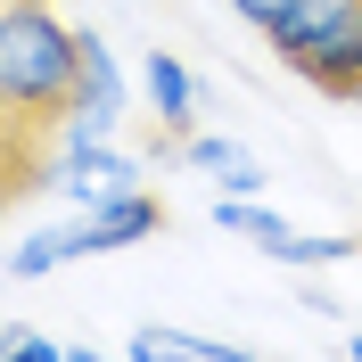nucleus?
I'll return each instance as SVG.
<instances>
[{
  "instance_id": "1",
  "label": "nucleus",
  "mask_w": 362,
  "mask_h": 362,
  "mask_svg": "<svg viewBox=\"0 0 362 362\" xmlns=\"http://www.w3.org/2000/svg\"><path fill=\"white\" fill-rule=\"evenodd\" d=\"M74 99V25L49 0H0V115L49 124Z\"/></svg>"
},
{
  "instance_id": "2",
  "label": "nucleus",
  "mask_w": 362,
  "mask_h": 362,
  "mask_svg": "<svg viewBox=\"0 0 362 362\" xmlns=\"http://www.w3.org/2000/svg\"><path fill=\"white\" fill-rule=\"evenodd\" d=\"M33 189H58V198H74V206H99V198H115V189H140V165L124 157V148H107V140H90V132H66L58 157L33 165Z\"/></svg>"
},
{
  "instance_id": "3",
  "label": "nucleus",
  "mask_w": 362,
  "mask_h": 362,
  "mask_svg": "<svg viewBox=\"0 0 362 362\" xmlns=\"http://www.w3.org/2000/svg\"><path fill=\"white\" fill-rule=\"evenodd\" d=\"M58 124L66 132H90V140H107L124 124V66H115V49L90 25H74V99H66Z\"/></svg>"
},
{
  "instance_id": "4",
  "label": "nucleus",
  "mask_w": 362,
  "mask_h": 362,
  "mask_svg": "<svg viewBox=\"0 0 362 362\" xmlns=\"http://www.w3.org/2000/svg\"><path fill=\"white\" fill-rule=\"evenodd\" d=\"M288 74H305V83L329 90V99H346V90H354V74H362V0H346L338 25H329V33H321V42L305 49Z\"/></svg>"
},
{
  "instance_id": "5",
  "label": "nucleus",
  "mask_w": 362,
  "mask_h": 362,
  "mask_svg": "<svg viewBox=\"0 0 362 362\" xmlns=\"http://www.w3.org/2000/svg\"><path fill=\"white\" fill-rule=\"evenodd\" d=\"M83 230H90V255H115V247H140L165 230V206L148 189H115V198L83 206Z\"/></svg>"
},
{
  "instance_id": "6",
  "label": "nucleus",
  "mask_w": 362,
  "mask_h": 362,
  "mask_svg": "<svg viewBox=\"0 0 362 362\" xmlns=\"http://www.w3.org/2000/svg\"><path fill=\"white\" fill-rule=\"evenodd\" d=\"M165 165H189V173L223 181L230 198H255V189H264V165H255L239 140H223V132H181L173 148H165Z\"/></svg>"
},
{
  "instance_id": "7",
  "label": "nucleus",
  "mask_w": 362,
  "mask_h": 362,
  "mask_svg": "<svg viewBox=\"0 0 362 362\" xmlns=\"http://www.w3.org/2000/svg\"><path fill=\"white\" fill-rule=\"evenodd\" d=\"M132 362H247L239 338H189V329H165V321H140L132 338H124Z\"/></svg>"
},
{
  "instance_id": "8",
  "label": "nucleus",
  "mask_w": 362,
  "mask_h": 362,
  "mask_svg": "<svg viewBox=\"0 0 362 362\" xmlns=\"http://www.w3.org/2000/svg\"><path fill=\"white\" fill-rule=\"evenodd\" d=\"M140 83H148V99H157V124H165L173 140L189 132V124H198V83H189V66H181L173 49H148Z\"/></svg>"
},
{
  "instance_id": "9",
  "label": "nucleus",
  "mask_w": 362,
  "mask_h": 362,
  "mask_svg": "<svg viewBox=\"0 0 362 362\" xmlns=\"http://www.w3.org/2000/svg\"><path fill=\"white\" fill-rule=\"evenodd\" d=\"M338 8H346V0H296L288 17H280V25L264 33V42H272V58H280V66H296V58H305V49H313L321 33L338 25Z\"/></svg>"
},
{
  "instance_id": "10",
  "label": "nucleus",
  "mask_w": 362,
  "mask_h": 362,
  "mask_svg": "<svg viewBox=\"0 0 362 362\" xmlns=\"http://www.w3.org/2000/svg\"><path fill=\"white\" fill-rule=\"evenodd\" d=\"M264 255H272V264H288V272H329V264H354L362 239H305V230H280Z\"/></svg>"
},
{
  "instance_id": "11",
  "label": "nucleus",
  "mask_w": 362,
  "mask_h": 362,
  "mask_svg": "<svg viewBox=\"0 0 362 362\" xmlns=\"http://www.w3.org/2000/svg\"><path fill=\"white\" fill-rule=\"evenodd\" d=\"M214 230H239V239H255V247H272V239H280L288 223H280V214H264L255 198H230V189H223V198H214Z\"/></svg>"
},
{
  "instance_id": "12",
  "label": "nucleus",
  "mask_w": 362,
  "mask_h": 362,
  "mask_svg": "<svg viewBox=\"0 0 362 362\" xmlns=\"http://www.w3.org/2000/svg\"><path fill=\"white\" fill-rule=\"evenodd\" d=\"M58 264H66V239H58V230H33V239L8 247V272H17V280H42V272H58Z\"/></svg>"
},
{
  "instance_id": "13",
  "label": "nucleus",
  "mask_w": 362,
  "mask_h": 362,
  "mask_svg": "<svg viewBox=\"0 0 362 362\" xmlns=\"http://www.w3.org/2000/svg\"><path fill=\"white\" fill-rule=\"evenodd\" d=\"M17 189H33V165L17 157V140H0V214H8V198Z\"/></svg>"
},
{
  "instance_id": "14",
  "label": "nucleus",
  "mask_w": 362,
  "mask_h": 362,
  "mask_svg": "<svg viewBox=\"0 0 362 362\" xmlns=\"http://www.w3.org/2000/svg\"><path fill=\"white\" fill-rule=\"evenodd\" d=\"M230 8H239V17H247V25H255V33H272V25L288 17L296 0H230Z\"/></svg>"
},
{
  "instance_id": "15",
  "label": "nucleus",
  "mask_w": 362,
  "mask_h": 362,
  "mask_svg": "<svg viewBox=\"0 0 362 362\" xmlns=\"http://www.w3.org/2000/svg\"><path fill=\"white\" fill-rule=\"evenodd\" d=\"M346 362H362V329H346Z\"/></svg>"
},
{
  "instance_id": "16",
  "label": "nucleus",
  "mask_w": 362,
  "mask_h": 362,
  "mask_svg": "<svg viewBox=\"0 0 362 362\" xmlns=\"http://www.w3.org/2000/svg\"><path fill=\"white\" fill-rule=\"evenodd\" d=\"M346 107H362V74H354V90H346Z\"/></svg>"
},
{
  "instance_id": "17",
  "label": "nucleus",
  "mask_w": 362,
  "mask_h": 362,
  "mask_svg": "<svg viewBox=\"0 0 362 362\" xmlns=\"http://www.w3.org/2000/svg\"><path fill=\"white\" fill-rule=\"evenodd\" d=\"M0 124H8V115H0ZM0 140H8V132H0Z\"/></svg>"
}]
</instances>
